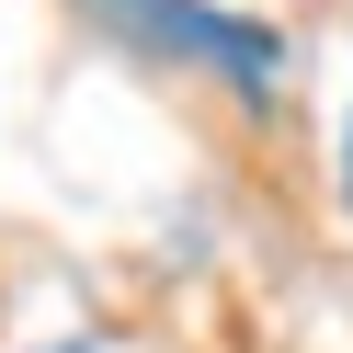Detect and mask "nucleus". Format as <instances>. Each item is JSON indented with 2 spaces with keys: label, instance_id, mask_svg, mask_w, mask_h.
Instances as JSON below:
<instances>
[{
  "label": "nucleus",
  "instance_id": "3",
  "mask_svg": "<svg viewBox=\"0 0 353 353\" xmlns=\"http://www.w3.org/2000/svg\"><path fill=\"white\" fill-rule=\"evenodd\" d=\"M34 353H92V342H34Z\"/></svg>",
  "mask_w": 353,
  "mask_h": 353
},
{
  "label": "nucleus",
  "instance_id": "2",
  "mask_svg": "<svg viewBox=\"0 0 353 353\" xmlns=\"http://www.w3.org/2000/svg\"><path fill=\"white\" fill-rule=\"evenodd\" d=\"M330 194H342V216H353V92H342V125H330Z\"/></svg>",
  "mask_w": 353,
  "mask_h": 353
},
{
  "label": "nucleus",
  "instance_id": "1",
  "mask_svg": "<svg viewBox=\"0 0 353 353\" xmlns=\"http://www.w3.org/2000/svg\"><path fill=\"white\" fill-rule=\"evenodd\" d=\"M103 23L137 34L148 57H183V69L228 80L239 103H274L285 92V34L262 12H228V0H103Z\"/></svg>",
  "mask_w": 353,
  "mask_h": 353
}]
</instances>
